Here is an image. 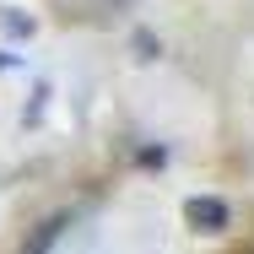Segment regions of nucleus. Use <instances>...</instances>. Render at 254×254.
<instances>
[{
	"instance_id": "obj_1",
	"label": "nucleus",
	"mask_w": 254,
	"mask_h": 254,
	"mask_svg": "<svg viewBox=\"0 0 254 254\" xmlns=\"http://www.w3.org/2000/svg\"><path fill=\"white\" fill-rule=\"evenodd\" d=\"M184 222L195 233H227L233 227V211H227V200H216V195H190L184 200Z\"/></svg>"
},
{
	"instance_id": "obj_2",
	"label": "nucleus",
	"mask_w": 254,
	"mask_h": 254,
	"mask_svg": "<svg viewBox=\"0 0 254 254\" xmlns=\"http://www.w3.org/2000/svg\"><path fill=\"white\" fill-rule=\"evenodd\" d=\"M65 227H70V216H65V211H54V216H44V222H38V227L27 233V244H22V254H49L54 244H60V233H65Z\"/></svg>"
},
{
	"instance_id": "obj_3",
	"label": "nucleus",
	"mask_w": 254,
	"mask_h": 254,
	"mask_svg": "<svg viewBox=\"0 0 254 254\" xmlns=\"http://www.w3.org/2000/svg\"><path fill=\"white\" fill-rule=\"evenodd\" d=\"M0 22H5V33H11V38H33V16H16V11H0Z\"/></svg>"
},
{
	"instance_id": "obj_4",
	"label": "nucleus",
	"mask_w": 254,
	"mask_h": 254,
	"mask_svg": "<svg viewBox=\"0 0 254 254\" xmlns=\"http://www.w3.org/2000/svg\"><path fill=\"white\" fill-rule=\"evenodd\" d=\"M135 49H141V60H157V54H162V44H157L152 33H135Z\"/></svg>"
},
{
	"instance_id": "obj_5",
	"label": "nucleus",
	"mask_w": 254,
	"mask_h": 254,
	"mask_svg": "<svg viewBox=\"0 0 254 254\" xmlns=\"http://www.w3.org/2000/svg\"><path fill=\"white\" fill-rule=\"evenodd\" d=\"M162 162H168L162 146H146V152H141V168H162Z\"/></svg>"
},
{
	"instance_id": "obj_6",
	"label": "nucleus",
	"mask_w": 254,
	"mask_h": 254,
	"mask_svg": "<svg viewBox=\"0 0 254 254\" xmlns=\"http://www.w3.org/2000/svg\"><path fill=\"white\" fill-rule=\"evenodd\" d=\"M135 0H98V11H108V16H119V11H130Z\"/></svg>"
}]
</instances>
